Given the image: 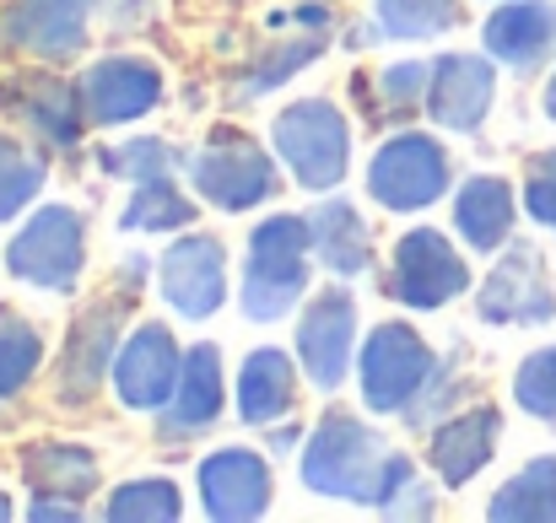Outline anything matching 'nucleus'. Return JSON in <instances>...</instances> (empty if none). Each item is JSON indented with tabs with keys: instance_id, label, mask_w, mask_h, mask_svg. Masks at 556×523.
I'll list each match as a JSON object with an SVG mask.
<instances>
[{
	"instance_id": "obj_14",
	"label": "nucleus",
	"mask_w": 556,
	"mask_h": 523,
	"mask_svg": "<svg viewBox=\"0 0 556 523\" xmlns=\"http://www.w3.org/2000/svg\"><path fill=\"white\" fill-rule=\"evenodd\" d=\"M157 292L189 324L216 319L227 308V243L211 238V232L174 238L157 259Z\"/></svg>"
},
{
	"instance_id": "obj_42",
	"label": "nucleus",
	"mask_w": 556,
	"mask_h": 523,
	"mask_svg": "<svg viewBox=\"0 0 556 523\" xmlns=\"http://www.w3.org/2000/svg\"><path fill=\"white\" fill-rule=\"evenodd\" d=\"M16 519V502H11V492H0V523Z\"/></svg>"
},
{
	"instance_id": "obj_12",
	"label": "nucleus",
	"mask_w": 556,
	"mask_h": 523,
	"mask_svg": "<svg viewBox=\"0 0 556 523\" xmlns=\"http://www.w3.org/2000/svg\"><path fill=\"white\" fill-rule=\"evenodd\" d=\"M98 11H103V0H5L0 5V49L38 60V65H65L87 49Z\"/></svg>"
},
{
	"instance_id": "obj_39",
	"label": "nucleus",
	"mask_w": 556,
	"mask_h": 523,
	"mask_svg": "<svg viewBox=\"0 0 556 523\" xmlns=\"http://www.w3.org/2000/svg\"><path fill=\"white\" fill-rule=\"evenodd\" d=\"M152 16H157V0H119L109 27H114V33H136V27H147Z\"/></svg>"
},
{
	"instance_id": "obj_26",
	"label": "nucleus",
	"mask_w": 556,
	"mask_h": 523,
	"mask_svg": "<svg viewBox=\"0 0 556 523\" xmlns=\"http://www.w3.org/2000/svg\"><path fill=\"white\" fill-rule=\"evenodd\" d=\"M465 22L459 0H372L368 27L346 33V49H368V43H421V38H443L448 27Z\"/></svg>"
},
{
	"instance_id": "obj_13",
	"label": "nucleus",
	"mask_w": 556,
	"mask_h": 523,
	"mask_svg": "<svg viewBox=\"0 0 556 523\" xmlns=\"http://www.w3.org/2000/svg\"><path fill=\"white\" fill-rule=\"evenodd\" d=\"M357 292L352 286H325L303 303V319H298V361H303V378L319 388V394H336L357 361Z\"/></svg>"
},
{
	"instance_id": "obj_31",
	"label": "nucleus",
	"mask_w": 556,
	"mask_h": 523,
	"mask_svg": "<svg viewBox=\"0 0 556 523\" xmlns=\"http://www.w3.org/2000/svg\"><path fill=\"white\" fill-rule=\"evenodd\" d=\"M185 513V492L168 481V475H141V481H125L109 492L103 502V519L109 523H174Z\"/></svg>"
},
{
	"instance_id": "obj_36",
	"label": "nucleus",
	"mask_w": 556,
	"mask_h": 523,
	"mask_svg": "<svg viewBox=\"0 0 556 523\" xmlns=\"http://www.w3.org/2000/svg\"><path fill=\"white\" fill-rule=\"evenodd\" d=\"M519 200L530 211L535 227H546L556 238V146L546 152H530L525 157V183H519Z\"/></svg>"
},
{
	"instance_id": "obj_7",
	"label": "nucleus",
	"mask_w": 556,
	"mask_h": 523,
	"mask_svg": "<svg viewBox=\"0 0 556 523\" xmlns=\"http://www.w3.org/2000/svg\"><path fill=\"white\" fill-rule=\"evenodd\" d=\"M270 152L281 157V168L314 194L341 189V178L352 174V125L330 98H298L276 114L270 125Z\"/></svg>"
},
{
	"instance_id": "obj_6",
	"label": "nucleus",
	"mask_w": 556,
	"mask_h": 523,
	"mask_svg": "<svg viewBox=\"0 0 556 523\" xmlns=\"http://www.w3.org/2000/svg\"><path fill=\"white\" fill-rule=\"evenodd\" d=\"M87 270V211L71 200L38 205L5 243V276L33 292H76Z\"/></svg>"
},
{
	"instance_id": "obj_24",
	"label": "nucleus",
	"mask_w": 556,
	"mask_h": 523,
	"mask_svg": "<svg viewBox=\"0 0 556 523\" xmlns=\"http://www.w3.org/2000/svg\"><path fill=\"white\" fill-rule=\"evenodd\" d=\"M308 232H314V259L336 281H363V276H372V227L346 194H325L308 211Z\"/></svg>"
},
{
	"instance_id": "obj_29",
	"label": "nucleus",
	"mask_w": 556,
	"mask_h": 523,
	"mask_svg": "<svg viewBox=\"0 0 556 523\" xmlns=\"http://www.w3.org/2000/svg\"><path fill=\"white\" fill-rule=\"evenodd\" d=\"M492 523H556V454H535L519 464L486 502Z\"/></svg>"
},
{
	"instance_id": "obj_32",
	"label": "nucleus",
	"mask_w": 556,
	"mask_h": 523,
	"mask_svg": "<svg viewBox=\"0 0 556 523\" xmlns=\"http://www.w3.org/2000/svg\"><path fill=\"white\" fill-rule=\"evenodd\" d=\"M43 183H49V157L0 130V227L22 216L43 194Z\"/></svg>"
},
{
	"instance_id": "obj_17",
	"label": "nucleus",
	"mask_w": 556,
	"mask_h": 523,
	"mask_svg": "<svg viewBox=\"0 0 556 523\" xmlns=\"http://www.w3.org/2000/svg\"><path fill=\"white\" fill-rule=\"evenodd\" d=\"M179 372H185L179 335H174L168 324H157V319H141V324L125 335L119 356H114V394H119L125 410L157 416V410H168V399H174V388H179Z\"/></svg>"
},
{
	"instance_id": "obj_10",
	"label": "nucleus",
	"mask_w": 556,
	"mask_h": 523,
	"mask_svg": "<svg viewBox=\"0 0 556 523\" xmlns=\"http://www.w3.org/2000/svg\"><path fill=\"white\" fill-rule=\"evenodd\" d=\"M476 319L492 330L556 324V286L535 243L514 238L508 248H497V265L486 270V281H476Z\"/></svg>"
},
{
	"instance_id": "obj_11",
	"label": "nucleus",
	"mask_w": 556,
	"mask_h": 523,
	"mask_svg": "<svg viewBox=\"0 0 556 523\" xmlns=\"http://www.w3.org/2000/svg\"><path fill=\"white\" fill-rule=\"evenodd\" d=\"M0 114L16 119L49 152H76L92 125L81 109V87L49 65H33V71H16L11 81H0Z\"/></svg>"
},
{
	"instance_id": "obj_18",
	"label": "nucleus",
	"mask_w": 556,
	"mask_h": 523,
	"mask_svg": "<svg viewBox=\"0 0 556 523\" xmlns=\"http://www.w3.org/2000/svg\"><path fill=\"white\" fill-rule=\"evenodd\" d=\"M497 103V60L481 49V54H438L432 60V87H427V119L443 130V136H476L486 125Z\"/></svg>"
},
{
	"instance_id": "obj_2",
	"label": "nucleus",
	"mask_w": 556,
	"mask_h": 523,
	"mask_svg": "<svg viewBox=\"0 0 556 523\" xmlns=\"http://www.w3.org/2000/svg\"><path fill=\"white\" fill-rule=\"evenodd\" d=\"M298 481L325 502H357L383 513L416 481V459L400 454L357 410H325L319 426L303 437Z\"/></svg>"
},
{
	"instance_id": "obj_40",
	"label": "nucleus",
	"mask_w": 556,
	"mask_h": 523,
	"mask_svg": "<svg viewBox=\"0 0 556 523\" xmlns=\"http://www.w3.org/2000/svg\"><path fill=\"white\" fill-rule=\"evenodd\" d=\"M265 432H270V459H276V454H292V448L303 443V426H298V421H276V426H265Z\"/></svg>"
},
{
	"instance_id": "obj_16",
	"label": "nucleus",
	"mask_w": 556,
	"mask_h": 523,
	"mask_svg": "<svg viewBox=\"0 0 556 523\" xmlns=\"http://www.w3.org/2000/svg\"><path fill=\"white\" fill-rule=\"evenodd\" d=\"M81 109L98 130H119V125H136L147 119L152 109H163V65H152L147 54H103L92 60L81 76Z\"/></svg>"
},
{
	"instance_id": "obj_5",
	"label": "nucleus",
	"mask_w": 556,
	"mask_h": 523,
	"mask_svg": "<svg viewBox=\"0 0 556 523\" xmlns=\"http://www.w3.org/2000/svg\"><path fill=\"white\" fill-rule=\"evenodd\" d=\"M130 303H136V286L114 281V292H103L98 303H87L76 319H71V335L60 346L54 361V399L65 410H87L98 399L103 383H114V356L125 346V324H130Z\"/></svg>"
},
{
	"instance_id": "obj_30",
	"label": "nucleus",
	"mask_w": 556,
	"mask_h": 523,
	"mask_svg": "<svg viewBox=\"0 0 556 523\" xmlns=\"http://www.w3.org/2000/svg\"><path fill=\"white\" fill-rule=\"evenodd\" d=\"M194 221V200L179 189V178H147L130 183V200L119 211V232H141V238H163V232H185Z\"/></svg>"
},
{
	"instance_id": "obj_8",
	"label": "nucleus",
	"mask_w": 556,
	"mask_h": 523,
	"mask_svg": "<svg viewBox=\"0 0 556 523\" xmlns=\"http://www.w3.org/2000/svg\"><path fill=\"white\" fill-rule=\"evenodd\" d=\"M465 292H476V276L443 227H410L394 243L383 297H394L410 314H438V308L459 303Z\"/></svg>"
},
{
	"instance_id": "obj_3",
	"label": "nucleus",
	"mask_w": 556,
	"mask_h": 523,
	"mask_svg": "<svg viewBox=\"0 0 556 523\" xmlns=\"http://www.w3.org/2000/svg\"><path fill=\"white\" fill-rule=\"evenodd\" d=\"M308 259H314V232L308 211H276L249 232L243 248V276H238V308L249 324H281L292 308L308 297Z\"/></svg>"
},
{
	"instance_id": "obj_15",
	"label": "nucleus",
	"mask_w": 556,
	"mask_h": 523,
	"mask_svg": "<svg viewBox=\"0 0 556 523\" xmlns=\"http://www.w3.org/2000/svg\"><path fill=\"white\" fill-rule=\"evenodd\" d=\"M194 492H200L205 519L254 523V519H265L270 502H276V475H270V459H265L260 448L227 443V448H216V454L200 459Z\"/></svg>"
},
{
	"instance_id": "obj_41",
	"label": "nucleus",
	"mask_w": 556,
	"mask_h": 523,
	"mask_svg": "<svg viewBox=\"0 0 556 523\" xmlns=\"http://www.w3.org/2000/svg\"><path fill=\"white\" fill-rule=\"evenodd\" d=\"M541 109H546V119L556 125V71H552V81H546V92H541Z\"/></svg>"
},
{
	"instance_id": "obj_19",
	"label": "nucleus",
	"mask_w": 556,
	"mask_h": 523,
	"mask_svg": "<svg viewBox=\"0 0 556 523\" xmlns=\"http://www.w3.org/2000/svg\"><path fill=\"white\" fill-rule=\"evenodd\" d=\"M481 49L514 76H541L556 60V0H497L481 22Z\"/></svg>"
},
{
	"instance_id": "obj_20",
	"label": "nucleus",
	"mask_w": 556,
	"mask_h": 523,
	"mask_svg": "<svg viewBox=\"0 0 556 523\" xmlns=\"http://www.w3.org/2000/svg\"><path fill=\"white\" fill-rule=\"evenodd\" d=\"M497 443H503V410L492 399L486 405H465V410H454V416H443L432 426L427 464H432V475L448 492H459V486H470L497 459Z\"/></svg>"
},
{
	"instance_id": "obj_22",
	"label": "nucleus",
	"mask_w": 556,
	"mask_h": 523,
	"mask_svg": "<svg viewBox=\"0 0 556 523\" xmlns=\"http://www.w3.org/2000/svg\"><path fill=\"white\" fill-rule=\"evenodd\" d=\"M519 189L503 174H470L454 194V238L476 254H497L514 243L519 227Z\"/></svg>"
},
{
	"instance_id": "obj_37",
	"label": "nucleus",
	"mask_w": 556,
	"mask_h": 523,
	"mask_svg": "<svg viewBox=\"0 0 556 523\" xmlns=\"http://www.w3.org/2000/svg\"><path fill=\"white\" fill-rule=\"evenodd\" d=\"M432 508H438V497H432V486H421V481H410V486H405V492H400V497H394V502L383 508V513H389V519H427Z\"/></svg>"
},
{
	"instance_id": "obj_27",
	"label": "nucleus",
	"mask_w": 556,
	"mask_h": 523,
	"mask_svg": "<svg viewBox=\"0 0 556 523\" xmlns=\"http://www.w3.org/2000/svg\"><path fill=\"white\" fill-rule=\"evenodd\" d=\"M325 49H330V33H308V27H303L298 38H276L270 49H260L254 60L238 65V76H232V87H227V103L243 109V103L270 98L276 87H287L292 76H303Z\"/></svg>"
},
{
	"instance_id": "obj_1",
	"label": "nucleus",
	"mask_w": 556,
	"mask_h": 523,
	"mask_svg": "<svg viewBox=\"0 0 556 523\" xmlns=\"http://www.w3.org/2000/svg\"><path fill=\"white\" fill-rule=\"evenodd\" d=\"M470 388V372L459 367V350L443 361L416 335V324H372L357 350V394L372 416H400L405 426H438L443 410H454Z\"/></svg>"
},
{
	"instance_id": "obj_38",
	"label": "nucleus",
	"mask_w": 556,
	"mask_h": 523,
	"mask_svg": "<svg viewBox=\"0 0 556 523\" xmlns=\"http://www.w3.org/2000/svg\"><path fill=\"white\" fill-rule=\"evenodd\" d=\"M27 519L33 523H81L87 508H81V502H65V497H38V502L27 508Z\"/></svg>"
},
{
	"instance_id": "obj_4",
	"label": "nucleus",
	"mask_w": 556,
	"mask_h": 523,
	"mask_svg": "<svg viewBox=\"0 0 556 523\" xmlns=\"http://www.w3.org/2000/svg\"><path fill=\"white\" fill-rule=\"evenodd\" d=\"M185 178L205 205L238 216V211H254L281 194V157L270 146H260L249 130L216 125L205 136V146L185 152Z\"/></svg>"
},
{
	"instance_id": "obj_23",
	"label": "nucleus",
	"mask_w": 556,
	"mask_h": 523,
	"mask_svg": "<svg viewBox=\"0 0 556 523\" xmlns=\"http://www.w3.org/2000/svg\"><path fill=\"white\" fill-rule=\"evenodd\" d=\"M298 367L281 346H260L243 356L238 367V388H232V416L243 426H276L292 416L298 405Z\"/></svg>"
},
{
	"instance_id": "obj_28",
	"label": "nucleus",
	"mask_w": 556,
	"mask_h": 523,
	"mask_svg": "<svg viewBox=\"0 0 556 523\" xmlns=\"http://www.w3.org/2000/svg\"><path fill=\"white\" fill-rule=\"evenodd\" d=\"M427 87H432V60H394L378 76H352V98H368L372 125H400L410 114H427Z\"/></svg>"
},
{
	"instance_id": "obj_34",
	"label": "nucleus",
	"mask_w": 556,
	"mask_h": 523,
	"mask_svg": "<svg viewBox=\"0 0 556 523\" xmlns=\"http://www.w3.org/2000/svg\"><path fill=\"white\" fill-rule=\"evenodd\" d=\"M98 168L109 178H125V183H147V178H179L185 174V152L168 146L163 136H136V141H119L98 157Z\"/></svg>"
},
{
	"instance_id": "obj_35",
	"label": "nucleus",
	"mask_w": 556,
	"mask_h": 523,
	"mask_svg": "<svg viewBox=\"0 0 556 523\" xmlns=\"http://www.w3.org/2000/svg\"><path fill=\"white\" fill-rule=\"evenodd\" d=\"M514 405H519L530 421H541V426L556 432V346L530 350V356L514 367Z\"/></svg>"
},
{
	"instance_id": "obj_33",
	"label": "nucleus",
	"mask_w": 556,
	"mask_h": 523,
	"mask_svg": "<svg viewBox=\"0 0 556 523\" xmlns=\"http://www.w3.org/2000/svg\"><path fill=\"white\" fill-rule=\"evenodd\" d=\"M43 367V335L33 330V319L0 308V410L38 378Z\"/></svg>"
},
{
	"instance_id": "obj_21",
	"label": "nucleus",
	"mask_w": 556,
	"mask_h": 523,
	"mask_svg": "<svg viewBox=\"0 0 556 523\" xmlns=\"http://www.w3.org/2000/svg\"><path fill=\"white\" fill-rule=\"evenodd\" d=\"M222 405H227L222 350L211 341H194L185 350V372H179V388H174L168 410H157V437L163 443H189V437L211 432L222 421Z\"/></svg>"
},
{
	"instance_id": "obj_25",
	"label": "nucleus",
	"mask_w": 556,
	"mask_h": 523,
	"mask_svg": "<svg viewBox=\"0 0 556 523\" xmlns=\"http://www.w3.org/2000/svg\"><path fill=\"white\" fill-rule=\"evenodd\" d=\"M103 481V464L87 443H27L22 448V486L33 497H65V502H87Z\"/></svg>"
},
{
	"instance_id": "obj_9",
	"label": "nucleus",
	"mask_w": 556,
	"mask_h": 523,
	"mask_svg": "<svg viewBox=\"0 0 556 523\" xmlns=\"http://www.w3.org/2000/svg\"><path fill=\"white\" fill-rule=\"evenodd\" d=\"M448 183H454L448 146L438 136H427V130H405V125L389 130L368 163V194L394 216L438 205L448 194Z\"/></svg>"
}]
</instances>
